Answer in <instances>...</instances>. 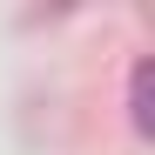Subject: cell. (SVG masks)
I'll list each match as a JSON object with an SVG mask.
<instances>
[{"mask_svg":"<svg viewBox=\"0 0 155 155\" xmlns=\"http://www.w3.org/2000/svg\"><path fill=\"white\" fill-rule=\"evenodd\" d=\"M128 121L135 135H155V61H135L128 74Z\"/></svg>","mask_w":155,"mask_h":155,"instance_id":"cell-1","label":"cell"}]
</instances>
